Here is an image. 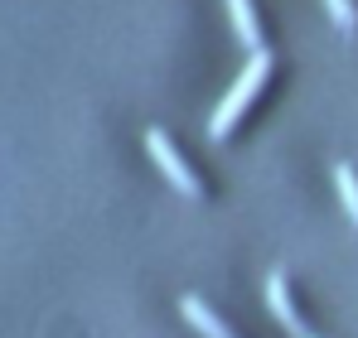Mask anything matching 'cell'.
I'll use <instances>...</instances> for the list:
<instances>
[{"instance_id": "obj_1", "label": "cell", "mask_w": 358, "mask_h": 338, "mask_svg": "<svg viewBox=\"0 0 358 338\" xmlns=\"http://www.w3.org/2000/svg\"><path fill=\"white\" fill-rule=\"evenodd\" d=\"M271 78V54L266 49H252V58H247V68L238 73V82L223 92V102L213 107V116H208V135L213 140H223L233 126H238V116L252 107V97L262 92V82Z\"/></svg>"}, {"instance_id": "obj_2", "label": "cell", "mask_w": 358, "mask_h": 338, "mask_svg": "<svg viewBox=\"0 0 358 338\" xmlns=\"http://www.w3.org/2000/svg\"><path fill=\"white\" fill-rule=\"evenodd\" d=\"M145 150H150L155 169H160V174H165V179L175 184L184 198H203V184H199V174L184 165V155L175 150V140H170V135H165L160 126H150V131H145Z\"/></svg>"}, {"instance_id": "obj_3", "label": "cell", "mask_w": 358, "mask_h": 338, "mask_svg": "<svg viewBox=\"0 0 358 338\" xmlns=\"http://www.w3.org/2000/svg\"><path fill=\"white\" fill-rule=\"evenodd\" d=\"M266 304H271V314H276V324H281L286 334L305 338V324H300V309H296V300H291V281H286L281 271H271V276H266Z\"/></svg>"}, {"instance_id": "obj_4", "label": "cell", "mask_w": 358, "mask_h": 338, "mask_svg": "<svg viewBox=\"0 0 358 338\" xmlns=\"http://www.w3.org/2000/svg\"><path fill=\"white\" fill-rule=\"evenodd\" d=\"M179 314H184V319H189L203 338H233V329H228V324H223V319H218L199 295H184V300H179Z\"/></svg>"}, {"instance_id": "obj_5", "label": "cell", "mask_w": 358, "mask_h": 338, "mask_svg": "<svg viewBox=\"0 0 358 338\" xmlns=\"http://www.w3.org/2000/svg\"><path fill=\"white\" fill-rule=\"evenodd\" d=\"M228 15H233V29H238V39L247 44V49H266V44H262V24H257L252 0H228Z\"/></svg>"}, {"instance_id": "obj_6", "label": "cell", "mask_w": 358, "mask_h": 338, "mask_svg": "<svg viewBox=\"0 0 358 338\" xmlns=\"http://www.w3.org/2000/svg\"><path fill=\"white\" fill-rule=\"evenodd\" d=\"M334 189H339L344 213H349V218H354V227H358V174L349 165H334Z\"/></svg>"}, {"instance_id": "obj_7", "label": "cell", "mask_w": 358, "mask_h": 338, "mask_svg": "<svg viewBox=\"0 0 358 338\" xmlns=\"http://www.w3.org/2000/svg\"><path fill=\"white\" fill-rule=\"evenodd\" d=\"M324 10L334 15L339 29H354V24H358V5H354V0H324Z\"/></svg>"}]
</instances>
